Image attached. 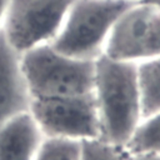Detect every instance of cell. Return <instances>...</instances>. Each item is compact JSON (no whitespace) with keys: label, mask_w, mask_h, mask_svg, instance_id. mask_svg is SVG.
<instances>
[{"label":"cell","mask_w":160,"mask_h":160,"mask_svg":"<svg viewBox=\"0 0 160 160\" xmlns=\"http://www.w3.org/2000/svg\"><path fill=\"white\" fill-rule=\"evenodd\" d=\"M94 96L100 139L125 148L142 121L138 64L101 54L95 59Z\"/></svg>","instance_id":"cell-1"},{"label":"cell","mask_w":160,"mask_h":160,"mask_svg":"<svg viewBox=\"0 0 160 160\" xmlns=\"http://www.w3.org/2000/svg\"><path fill=\"white\" fill-rule=\"evenodd\" d=\"M20 64L30 99L94 92L95 60L66 56L44 44L21 54Z\"/></svg>","instance_id":"cell-2"},{"label":"cell","mask_w":160,"mask_h":160,"mask_svg":"<svg viewBox=\"0 0 160 160\" xmlns=\"http://www.w3.org/2000/svg\"><path fill=\"white\" fill-rule=\"evenodd\" d=\"M135 2L134 0H75L50 45L66 56L95 60L104 52L114 24Z\"/></svg>","instance_id":"cell-3"},{"label":"cell","mask_w":160,"mask_h":160,"mask_svg":"<svg viewBox=\"0 0 160 160\" xmlns=\"http://www.w3.org/2000/svg\"><path fill=\"white\" fill-rule=\"evenodd\" d=\"M75 0H9L2 31L20 55L50 44Z\"/></svg>","instance_id":"cell-4"},{"label":"cell","mask_w":160,"mask_h":160,"mask_svg":"<svg viewBox=\"0 0 160 160\" xmlns=\"http://www.w3.org/2000/svg\"><path fill=\"white\" fill-rule=\"evenodd\" d=\"M29 112L44 138H64L79 141L100 138L94 92L30 99Z\"/></svg>","instance_id":"cell-5"},{"label":"cell","mask_w":160,"mask_h":160,"mask_svg":"<svg viewBox=\"0 0 160 160\" xmlns=\"http://www.w3.org/2000/svg\"><path fill=\"white\" fill-rule=\"evenodd\" d=\"M102 54L136 64L160 56V9L136 1L114 24Z\"/></svg>","instance_id":"cell-6"},{"label":"cell","mask_w":160,"mask_h":160,"mask_svg":"<svg viewBox=\"0 0 160 160\" xmlns=\"http://www.w3.org/2000/svg\"><path fill=\"white\" fill-rule=\"evenodd\" d=\"M30 94L21 70L20 54L0 29V126L29 111Z\"/></svg>","instance_id":"cell-7"},{"label":"cell","mask_w":160,"mask_h":160,"mask_svg":"<svg viewBox=\"0 0 160 160\" xmlns=\"http://www.w3.org/2000/svg\"><path fill=\"white\" fill-rule=\"evenodd\" d=\"M44 139L29 111L0 126V160H34Z\"/></svg>","instance_id":"cell-8"},{"label":"cell","mask_w":160,"mask_h":160,"mask_svg":"<svg viewBox=\"0 0 160 160\" xmlns=\"http://www.w3.org/2000/svg\"><path fill=\"white\" fill-rule=\"evenodd\" d=\"M142 120L160 111V56L138 62Z\"/></svg>","instance_id":"cell-9"},{"label":"cell","mask_w":160,"mask_h":160,"mask_svg":"<svg viewBox=\"0 0 160 160\" xmlns=\"http://www.w3.org/2000/svg\"><path fill=\"white\" fill-rule=\"evenodd\" d=\"M125 149L129 154L144 151L160 154V111L140 122Z\"/></svg>","instance_id":"cell-10"},{"label":"cell","mask_w":160,"mask_h":160,"mask_svg":"<svg viewBox=\"0 0 160 160\" xmlns=\"http://www.w3.org/2000/svg\"><path fill=\"white\" fill-rule=\"evenodd\" d=\"M79 140L64 138H44L34 160H80Z\"/></svg>","instance_id":"cell-11"},{"label":"cell","mask_w":160,"mask_h":160,"mask_svg":"<svg viewBox=\"0 0 160 160\" xmlns=\"http://www.w3.org/2000/svg\"><path fill=\"white\" fill-rule=\"evenodd\" d=\"M80 160H130V154L124 146L110 144L100 138L80 141Z\"/></svg>","instance_id":"cell-12"},{"label":"cell","mask_w":160,"mask_h":160,"mask_svg":"<svg viewBox=\"0 0 160 160\" xmlns=\"http://www.w3.org/2000/svg\"><path fill=\"white\" fill-rule=\"evenodd\" d=\"M130 160H160V154L152 151L130 154Z\"/></svg>","instance_id":"cell-13"},{"label":"cell","mask_w":160,"mask_h":160,"mask_svg":"<svg viewBox=\"0 0 160 160\" xmlns=\"http://www.w3.org/2000/svg\"><path fill=\"white\" fill-rule=\"evenodd\" d=\"M8 2H9V0H0V29L2 28V21H4V18H5Z\"/></svg>","instance_id":"cell-14"},{"label":"cell","mask_w":160,"mask_h":160,"mask_svg":"<svg viewBox=\"0 0 160 160\" xmlns=\"http://www.w3.org/2000/svg\"><path fill=\"white\" fill-rule=\"evenodd\" d=\"M138 2L151 5V6H155V8H159L160 9V0H138Z\"/></svg>","instance_id":"cell-15"},{"label":"cell","mask_w":160,"mask_h":160,"mask_svg":"<svg viewBox=\"0 0 160 160\" xmlns=\"http://www.w3.org/2000/svg\"><path fill=\"white\" fill-rule=\"evenodd\" d=\"M134 1H138V0H134Z\"/></svg>","instance_id":"cell-16"}]
</instances>
